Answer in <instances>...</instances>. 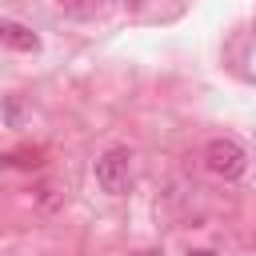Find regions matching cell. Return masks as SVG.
Segmentation results:
<instances>
[{
  "label": "cell",
  "instance_id": "6da1fadb",
  "mask_svg": "<svg viewBox=\"0 0 256 256\" xmlns=\"http://www.w3.org/2000/svg\"><path fill=\"white\" fill-rule=\"evenodd\" d=\"M204 164H208V172L220 176V180H240V176L248 172V152H244L240 140L216 136V140H208V148H204Z\"/></svg>",
  "mask_w": 256,
  "mask_h": 256
},
{
  "label": "cell",
  "instance_id": "7a4b0ae2",
  "mask_svg": "<svg viewBox=\"0 0 256 256\" xmlns=\"http://www.w3.org/2000/svg\"><path fill=\"white\" fill-rule=\"evenodd\" d=\"M128 180H132V152L128 148H108L104 156H96V184H100V192L120 196V192H128Z\"/></svg>",
  "mask_w": 256,
  "mask_h": 256
},
{
  "label": "cell",
  "instance_id": "277c9868",
  "mask_svg": "<svg viewBox=\"0 0 256 256\" xmlns=\"http://www.w3.org/2000/svg\"><path fill=\"white\" fill-rule=\"evenodd\" d=\"M60 8H64L68 16H80V20H84V16H96V12L104 8V0H60Z\"/></svg>",
  "mask_w": 256,
  "mask_h": 256
},
{
  "label": "cell",
  "instance_id": "3957f363",
  "mask_svg": "<svg viewBox=\"0 0 256 256\" xmlns=\"http://www.w3.org/2000/svg\"><path fill=\"white\" fill-rule=\"evenodd\" d=\"M0 40L20 48V52H36L40 48V36L32 28H24V24H16V20H0Z\"/></svg>",
  "mask_w": 256,
  "mask_h": 256
}]
</instances>
